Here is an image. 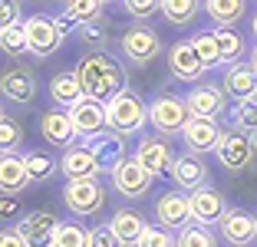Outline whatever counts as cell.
<instances>
[{
	"instance_id": "cell-1",
	"label": "cell",
	"mask_w": 257,
	"mask_h": 247,
	"mask_svg": "<svg viewBox=\"0 0 257 247\" xmlns=\"http://www.w3.org/2000/svg\"><path fill=\"white\" fill-rule=\"evenodd\" d=\"M73 73L86 96L99 99V102H109L115 92L125 89V66L106 50H89L83 60L76 63Z\"/></svg>"
},
{
	"instance_id": "cell-2",
	"label": "cell",
	"mask_w": 257,
	"mask_h": 247,
	"mask_svg": "<svg viewBox=\"0 0 257 247\" xmlns=\"http://www.w3.org/2000/svg\"><path fill=\"white\" fill-rule=\"evenodd\" d=\"M106 119H109V129L119 135H139L145 126H149V105L145 99L139 96L132 86H125L122 92H115L112 99L106 102Z\"/></svg>"
},
{
	"instance_id": "cell-3",
	"label": "cell",
	"mask_w": 257,
	"mask_h": 247,
	"mask_svg": "<svg viewBox=\"0 0 257 247\" xmlns=\"http://www.w3.org/2000/svg\"><path fill=\"white\" fill-rule=\"evenodd\" d=\"M188 119H191V112H188L185 96L165 92V96H159V99L149 102V126L155 129V135H165V139L182 135L185 126H188Z\"/></svg>"
},
{
	"instance_id": "cell-4",
	"label": "cell",
	"mask_w": 257,
	"mask_h": 247,
	"mask_svg": "<svg viewBox=\"0 0 257 247\" xmlns=\"http://www.w3.org/2000/svg\"><path fill=\"white\" fill-rule=\"evenodd\" d=\"M63 204L73 211L76 217H92L106 208V188L99 178H79V181H66L63 188Z\"/></svg>"
},
{
	"instance_id": "cell-5",
	"label": "cell",
	"mask_w": 257,
	"mask_h": 247,
	"mask_svg": "<svg viewBox=\"0 0 257 247\" xmlns=\"http://www.w3.org/2000/svg\"><path fill=\"white\" fill-rule=\"evenodd\" d=\"M119 50H122V56H125L132 66H149L152 60H159L162 40H159V33L152 30V27H145V23H136V27H128V30L122 33Z\"/></svg>"
},
{
	"instance_id": "cell-6",
	"label": "cell",
	"mask_w": 257,
	"mask_h": 247,
	"mask_svg": "<svg viewBox=\"0 0 257 247\" xmlns=\"http://www.w3.org/2000/svg\"><path fill=\"white\" fill-rule=\"evenodd\" d=\"M27 37H30V53L37 56V60L53 56V53L63 46V40H66L63 30H60V23H56V17H50V14L27 17Z\"/></svg>"
},
{
	"instance_id": "cell-7",
	"label": "cell",
	"mask_w": 257,
	"mask_h": 247,
	"mask_svg": "<svg viewBox=\"0 0 257 247\" xmlns=\"http://www.w3.org/2000/svg\"><path fill=\"white\" fill-rule=\"evenodd\" d=\"M109 181H112V188L125 198V201H139V198L149 195V188H152V175L136 162V155L122 158L112 172H109Z\"/></svg>"
},
{
	"instance_id": "cell-8",
	"label": "cell",
	"mask_w": 257,
	"mask_h": 247,
	"mask_svg": "<svg viewBox=\"0 0 257 247\" xmlns=\"http://www.w3.org/2000/svg\"><path fill=\"white\" fill-rule=\"evenodd\" d=\"M254 155H257V149H254V142H250V135L237 132V129L221 135L218 149H214V158H218L221 168H227V172H244V168H250Z\"/></svg>"
},
{
	"instance_id": "cell-9",
	"label": "cell",
	"mask_w": 257,
	"mask_h": 247,
	"mask_svg": "<svg viewBox=\"0 0 257 247\" xmlns=\"http://www.w3.org/2000/svg\"><path fill=\"white\" fill-rule=\"evenodd\" d=\"M17 231L27 240V247H53L56 231H60V217L53 211H30L17 221Z\"/></svg>"
},
{
	"instance_id": "cell-10",
	"label": "cell",
	"mask_w": 257,
	"mask_h": 247,
	"mask_svg": "<svg viewBox=\"0 0 257 247\" xmlns=\"http://www.w3.org/2000/svg\"><path fill=\"white\" fill-rule=\"evenodd\" d=\"M155 221L165 227H172V231H182V227L195 224V214H191V198L188 191H165V195H159V201H155Z\"/></svg>"
},
{
	"instance_id": "cell-11",
	"label": "cell",
	"mask_w": 257,
	"mask_h": 247,
	"mask_svg": "<svg viewBox=\"0 0 257 247\" xmlns=\"http://www.w3.org/2000/svg\"><path fill=\"white\" fill-rule=\"evenodd\" d=\"M218 234L231 247H250L257 240V217L244 208H227L218 221Z\"/></svg>"
},
{
	"instance_id": "cell-12",
	"label": "cell",
	"mask_w": 257,
	"mask_h": 247,
	"mask_svg": "<svg viewBox=\"0 0 257 247\" xmlns=\"http://www.w3.org/2000/svg\"><path fill=\"white\" fill-rule=\"evenodd\" d=\"M136 162L142 165L152 178H159V175H165L168 168H172L175 152H172V145H168L165 135H145V139H139Z\"/></svg>"
},
{
	"instance_id": "cell-13",
	"label": "cell",
	"mask_w": 257,
	"mask_h": 247,
	"mask_svg": "<svg viewBox=\"0 0 257 247\" xmlns=\"http://www.w3.org/2000/svg\"><path fill=\"white\" fill-rule=\"evenodd\" d=\"M168 69L175 73V79H182V82H198L208 73V66L201 63L191 40H178V43L168 46Z\"/></svg>"
},
{
	"instance_id": "cell-14",
	"label": "cell",
	"mask_w": 257,
	"mask_h": 247,
	"mask_svg": "<svg viewBox=\"0 0 257 247\" xmlns=\"http://www.w3.org/2000/svg\"><path fill=\"white\" fill-rule=\"evenodd\" d=\"M66 112H69V119H73L76 132H79V139H92V135H99V132H106V129H109L106 102H99V99L83 96L73 109H66Z\"/></svg>"
},
{
	"instance_id": "cell-15",
	"label": "cell",
	"mask_w": 257,
	"mask_h": 247,
	"mask_svg": "<svg viewBox=\"0 0 257 247\" xmlns=\"http://www.w3.org/2000/svg\"><path fill=\"white\" fill-rule=\"evenodd\" d=\"M168 178L175 181L178 191H198L208 178V168H204V158L198 152H182V155H175L172 168H168Z\"/></svg>"
},
{
	"instance_id": "cell-16",
	"label": "cell",
	"mask_w": 257,
	"mask_h": 247,
	"mask_svg": "<svg viewBox=\"0 0 257 247\" xmlns=\"http://www.w3.org/2000/svg\"><path fill=\"white\" fill-rule=\"evenodd\" d=\"M60 175H63L66 181H79V178H99V175H102V168H99V162H96V155H92L89 145L79 142V145H69V149H63Z\"/></svg>"
},
{
	"instance_id": "cell-17",
	"label": "cell",
	"mask_w": 257,
	"mask_h": 247,
	"mask_svg": "<svg viewBox=\"0 0 257 247\" xmlns=\"http://www.w3.org/2000/svg\"><path fill=\"white\" fill-rule=\"evenodd\" d=\"M191 115H204V119H218L227 109V92L224 86H214V82H198L195 89L185 96Z\"/></svg>"
},
{
	"instance_id": "cell-18",
	"label": "cell",
	"mask_w": 257,
	"mask_h": 247,
	"mask_svg": "<svg viewBox=\"0 0 257 247\" xmlns=\"http://www.w3.org/2000/svg\"><path fill=\"white\" fill-rule=\"evenodd\" d=\"M40 135H43L53 149H69V145H76V139H79V132H76V126H73L66 109H46V112L40 115Z\"/></svg>"
},
{
	"instance_id": "cell-19",
	"label": "cell",
	"mask_w": 257,
	"mask_h": 247,
	"mask_svg": "<svg viewBox=\"0 0 257 247\" xmlns=\"http://www.w3.org/2000/svg\"><path fill=\"white\" fill-rule=\"evenodd\" d=\"M185 149L188 152H198V155H204V152H214L221 142V126L218 119H204V115H191L188 126H185Z\"/></svg>"
},
{
	"instance_id": "cell-20",
	"label": "cell",
	"mask_w": 257,
	"mask_h": 247,
	"mask_svg": "<svg viewBox=\"0 0 257 247\" xmlns=\"http://www.w3.org/2000/svg\"><path fill=\"white\" fill-rule=\"evenodd\" d=\"M79 142H86L92 149V155H96V162H99V168H102V172H112L122 158H128L125 155V135L112 132V129L92 135V139H79Z\"/></svg>"
},
{
	"instance_id": "cell-21",
	"label": "cell",
	"mask_w": 257,
	"mask_h": 247,
	"mask_svg": "<svg viewBox=\"0 0 257 247\" xmlns=\"http://www.w3.org/2000/svg\"><path fill=\"white\" fill-rule=\"evenodd\" d=\"M191 214H195V221L198 224H208V227H218V221L224 217V211H227V201H224V195H221L218 188H211V185H201L198 191H191Z\"/></svg>"
},
{
	"instance_id": "cell-22",
	"label": "cell",
	"mask_w": 257,
	"mask_h": 247,
	"mask_svg": "<svg viewBox=\"0 0 257 247\" xmlns=\"http://www.w3.org/2000/svg\"><path fill=\"white\" fill-rule=\"evenodd\" d=\"M224 92H227V99H237V102H244V99H254L257 96V69H254V63H244V60H237V63H231V66L224 69Z\"/></svg>"
},
{
	"instance_id": "cell-23",
	"label": "cell",
	"mask_w": 257,
	"mask_h": 247,
	"mask_svg": "<svg viewBox=\"0 0 257 247\" xmlns=\"http://www.w3.org/2000/svg\"><path fill=\"white\" fill-rule=\"evenodd\" d=\"M0 96L10 99L17 105H30L37 99V76L30 69H10V73L0 76Z\"/></svg>"
},
{
	"instance_id": "cell-24",
	"label": "cell",
	"mask_w": 257,
	"mask_h": 247,
	"mask_svg": "<svg viewBox=\"0 0 257 247\" xmlns=\"http://www.w3.org/2000/svg\"><path fill=\"white\" fill-rule=\"evenodd\" d=\"M30 172H27V162H23L20 152H7L0 155V195H20L30 185Z\"/></svg>"
},
{
	"instance_id": "cell-25",
	"label": "cell",
	"mask_w": 257,
	"mask_h": 247,
	"mask_svg": "<svg viewBox=\"0 0 257 247\" xmlns=\"http://www.w3.org/2000/svg\"><path fill=\"white\" fill-rule=\"evenodd\" d=\"M109 227H112L115 237L122 240V247H136L139 237L145 234V227H149V221L132 208H119L112 217H109Z\"/></svg>"
},
{
	"instance_id": "cell-26",
	"label": "cell",
	"mask_w": 257,
	"mask_h": 247,
	"mask_svg": "<svg viewBox=\"0 0 257 247\" xmlns=\"http://www.w3.org/2000/svg\"><path fill=\"white\" fill-rule=\"evenodd\" d=\"M83 86H79V79H76V73H56L53 79H50V99H53L60 109H73L79 99H83Z\"/></svg>"
},
{
	"instance_id": "cell-27",
	"label": "cell",
	"mask_w": 257,
	"mask_h": 247,
	"mask_svg": "<svg viewBox=\"0 0 257 247\" xmlns=\"http://www.w3.org/2000/svg\"><path fill=\"white\" fill-rule=\"evenodd\" d=\"M247 10V0H204V14L214 27H234Z\"/></svg>"
},
{
	"instance_id": "cell-28",
	"label": "cell",
	"mask_w": 257,
	"mask_h": 247,
	"mask_svg": "<svg viewBox=\"0 0 257 247\" xmlns=\"http://www.w3.org/2000/svg\"><path fill=\"white\" fill-rule=\"evenodd\" d=\"M204 10V0H162V17L172 27H188Z\"/></svg>"
},
{
	"instance_id": "cell-29",
	"label": "cell",
	"mask_w": 257,
	"mask_h": 247,
	"mask_svg": "<svg viewBox=\"0 0 257 247\" xmlns=\"http://www.w3.org/2000/svg\"><path fill=\"white\" fill-rule=\"evenodd\" d=\"M214 40H218V50H221V63L224 66H231V63L244 60V37L237 30H231V27H218L214 30Z\"/></svg>"
},
{
	"instance_id": "cell-30",
	"label": "cell",
	"mask_w": 257,
	"mask_h": 247,
	"mask_svg": "<svg viewBox=\"0 0 257 247\" xmlns=\"http://www.w3.org/2000/svg\"><path fill=\"white\" fill-rule=\"evenodd\" d=\"M102 0H63V14L73 17L79 27H86V23H99V17H102Z\"/></svg>"
},
{
	"instance_id": "cell-31",
	"label": "cell",
	"mask_w": 257,
	"mask_h": 247,
	"mask_svg": "<svg viewBox=\"0 0 257 247\" xmlns=\"http://www.w3.org/2000/svg\"><path fill=\"white\" fill-rule=\"evenodd\" d=\"M0 50L7 53V56H23V53H30V37H27V20L14 23L7 30L0 33Z\"/></svg>"
},
{
	"instance_id": "cell-32",
	"label": "cell",
	"mask_w": 257,
	"mask_h": 247,
	"mask_svg": "<svg viewBox=\"0 0 257 247\" xmlns=\"http://www.w3.org/2000/svg\"><path fill=\"white\" fill-rule=\"evenodd\" d=\"M175 247H218V237L211 234L208 224H188L175 234Z\"/></svg>"
},
{
	"instance_id": "cell-33",
	"label": "cell",
	"mask_w": 257,
	"mask_h": 247,
	"mask_svg": "<svg viewBox=\"0 0 257 247\" xmlns=\"http://www.w3.org/2000/svg\"><path fill=\"white\" fill-rule=\"evenodd\" d=\"M20 145H23V126L14 119V115L0 112V155L20 152Z\"/></svg>"
},
{
	"instance_id": "cell-34",
	"label": "cell",
	"mask_w": 257,
	"mask_h": 247,
	"mask_svg": "<svg viewBox=\"0 0 257 247\" xmlns=\"http://www.w3.org/2000/svg\"><path fill=\"white\" fill-rule=\"evenodd\" d=\"M23 162H27V172L33 181H46L53 178V172H60V162H53V155H46V152H27Z\"/></svg>"
},
{
	"instance_id": "cell-35",
	"label": "cell",
	"mask_w": 257,
	"mask_h": 247,
	"mask_svg": "<svg viewBox=\"0 0 257 247\" xmlns=\"http://www.w3.org/2000/svg\"><path fill=\"white\" fill-rule=\"evenodd\" d=\"M53 247H89V227H83L79 221H60Z\"/></svg>"
},
{
	"instance_id": "cell-36",
	"label": "cell",
	"mask_w": 257,
	"mask_h": 247,
	"mask_svg": "<svg viewBox=\"0 0 257 247\" xmlns=\"http://www.w3.org/2000/svg\"><path fill=\"white\" fill-rule=\"evenodd\" d=\"M191 43H195L198 56H201V63H204L208 69L221 63V50H218V40H214V30H201V33H195V37H191Z\"/></svg>"
},
{
	"instance_id": "cell-37",
	"label": "cell",
	"mask_w": 257,
	"mask_h": 247,
	"mask_svg": "<svg viewBox=\"0 0 257 247\" xmlns=\"http://www.w3.org/2000/svg\"><path fill=\"white\" fill-rule=\"evenodd\" d=\"M231 122H234L237 132H257V99L237 102L234 112H231Z\"/></svg>"
},
{
	"instance_id": "cell-38",
	"label": "cell",
	"mask_w": 257,
	"mask_h": 247,
	"mask_svg": "<svg viewBox=\"0 0 257 247\" xmlns=\"http://www.w3.org/2000/svg\"><path fill=\"white\" fill-rule=\"evenodd\" d=\"M175 234L178 231H172V227H165V224H149L145 227V234L139 237V244L136 247H175Z\"/></svg>"
},
{
	"instance_id": "cell-39",
	"label": "cell",
	"mask_w": 257,
	"mask_h": 247,
	"mask_svg": "<svg viewBox=\"0 0 257 247\" xmlns=\"http://www.w3.org/2000/svg\"><path fill=\"white\" fill-rule=\"evenodd\" d=\"M122 7H125V14L132 17V20H152V17L162 10V0H122Z\"/></svg>"
},
{
	"instance_id": "cell-40",
	"label": "cell",
	"mask_w": 257,
	"mask_h": 247,
	"mask_svg": "<svg viewBox=\"0 0 257 247\" xmlns=\"http://www.w3.org/2000/svg\"><path fill=\"white\" fill-rule=\"evenodd\" d=\"M79 43H86L89 50H99V46H106V27L102 23H86V27H79Z\"/></svg>"
},
{
	"instance_id": "cell-41",
	"label": "cell",
	"mask_w": 257,
	"mask_h": 247,
	"mask_svg": "<svg viewBox=\"0 0 257 247\" xmlns=\"http://www.w3.org/2000/svg\"><path fill=\"white\" fill-rule=\"evenodd\" d=\"M89 247H122V240L115 237V231L109 224L89 227Z\"/></svg>"
},
{
	"instance_id": "cell-42",
	"label": "cell",
	"mask_w": 257,
	"mask_h": 247,
	"mask_svg": "<svg viewBox=\"0 0 257 247\" xmlns=\"http://www.w3.org/2000/svg\"><path fill=\"white\" fill-rule=\"evenodd\" d=\"M20 0H0V33L7 30V27H14V23H20Z\"/></svg>"
},
{
	"instance_id": "cell-43",
	"label": "cell",
	"mask_w": 257,
	"mask_h": 247,
	"mask_svg": "<svg viewBox=\"0 0 257 247\" xmlns=\"http://www.w3.org/2000/svg\"><path fill=\"white\" fill-rule=\"evenodd\" d=\"M14 198L17 195H0V224H4V221H14L17 211H20V204H17Z\"/></svg>"
},
{
	"instance_id": "cell-44",
	"label": "cell",
	"mask_w": 257,
	"mask_h": 247,
	"mask_svg": "<svg viewBox=\"0 0 257 247\" xmlns=\"http://www.w3.org/2000/svg\"><path fill=\"white\" fill-rule=\"evenodd\" d=\"M0 247H27V240L20 237L17 227H4V231H0Z\"/></svg>"
},
{
	"instance_id": "cell-45",
	"label": "cell",
	"mask_w": 257,
	"mask_h": 247,
	"mask_svg": "<svg viewBox=\"0 0 257 247\" xmlns=\"http://www.w3.org/2000/svg\"><path fill=\"white\" fill-rule=\"evenodd\" d=\"M56 23H60L63 37H69V33H79V23H76L73 17H66V14H60V17H56Z\"/></svg>"
},
{
	"instance_id": "cell-46",
	"label": "cell",
	"mask_w": 257,
	"mask_h": 247,
	"mask_svg": "<svg viewBox=\"0 0 257 247\" xmlns=\"http://www.w3.org/2000/svg\"><path fill=\"white\" fill-rule=\"evenodd\" d=\"M250 63H254V69H257V46H254V53H250Z\"/></svg>"
},
{
	"instance_id": "cell-47",
	"label": "cell",
	"mask_w": 257,
	"mask_h": 247,
	"mask_svg": "<svg viewBox=\"0 0 257 247\" xmlns=\"http://www.w3.org/2000/svg\"><path fill=\"white\" fill-rule=\"evenodd\" d=\"M250 30H254V37H257V14H254V20H250Z\"/></svg>"
},
{
	"instance_id": "cell-48",
	"label": "cell",
	"mask_w": 257,
	"mask_h": 247,
	"mask_svg": "<svg viewBox=\"0 0 257 247\" xmlns=\"http://www.w3.org/2000/svg\"><path fill=\"white\" fill-rule=\"evenodd\" d=\"M102 4H115V0H102Z\"/></svg>"
},
{
	"instance_id": "cell-49",
	"label": "cell",
	"mask_w": 257,
	"mask_h": 247,
	"mask_svg": "<svg viewBox=\"0 0 257 247\" xmlns=\"http://www.w3.org/2000/svg\"><path fill=\"white\" fill-rule=\"evenodd\" d=\"M0 112H4V109H0Z\"/></svg>"
},
{
	"instance_id": "cell-50",
	"label": "cell",
	"mask_w": 257,
	"mask_h": 247,
	"mask_svg": "<svg viewBox=\"0 0 257 247\" xmlns=\"http://www.w3.org/2000/svg\"><path fill=\"white\" fill-rule=\"evenodd\" d=\"M254 99H257V96H254Z\"/></svg>"
}]
</instances>
